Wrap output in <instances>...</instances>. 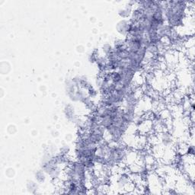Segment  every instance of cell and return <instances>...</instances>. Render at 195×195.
<instances>
[{"label": "cell", "instance_id": "6da1fadb", "mask_svg": "<svg viewBox=\"0 0 195 195\" xmlns=\"http://www.w3.org/2000/svg\"><path fill=\"white\" fill-rule=\"evenodd\" d=\"M129 27H130V20L129 21H126V20H122V21H119L117 25V31L118 33L123 35V36H127L129 32Z\"/></svg>", "mask_w": 195, "mask_h": 195}, {"label": "cell", "instance_id": "7a4b0ae2", "mask_svg": "<svg viewBox=\"0 0 195 195\" xmlns=\"http://www.w3.org/2000/svg\"><path fill=\"white\" fill-rule=\"evenodd\" d=\"M64 114L66 115V117L68 119L69 121H70L71 119L74 116V108H72V107L70 105V104H68V105H66L64 108Z\"/></svg>", "mask_w": 195, "mask_h": 195}, {"label": "cell", "instance_id": "3957f363", "mask_svg": "<svg viewBox=\"0 0 195 195\" xmlns=\"http://www.w3.org/2000/svg\"><path fill=\"white\" fill-rule=\"evenodd\" d=\"M101 50H102L103 54H104V57H106L108 53H110L113 50V47L110 44H104L102 47Z\"/></svg>", "mask_w": 195, "mask_h": 195}, {"label": "cell", "instance_id": "277c9868", "mask_svg": "<svg viewBox=\"0 0 195 195\" xmlns=\"http://www.w3.org/2000/svg\"><path fill=\"white\" fill-rule=\"evenodd\" d=\"M86 89H87L88 95L91 97V98H95V97H97V90L94 89V87H92L91 85L89 86V87H88Z\"/></svg>", "mask_w": 195, "mask_h": 195}, {"label": "cell", "instance_id": "5b68a950", "mask_svg": "<svg viewBox=\"0 0 195 195\" xmlns=\"http://www.w3.org/2000/svg\"><path fill=\"white\" fill-rule=\"evenodd\" d=\"M59 152H60L59 154L66 155L69 153H70V147H69L68 146H66V145H65V146H61V148L59 149Z\"/></svg>", "mask_w": 195, "mask_h": 195}]
</instances>
